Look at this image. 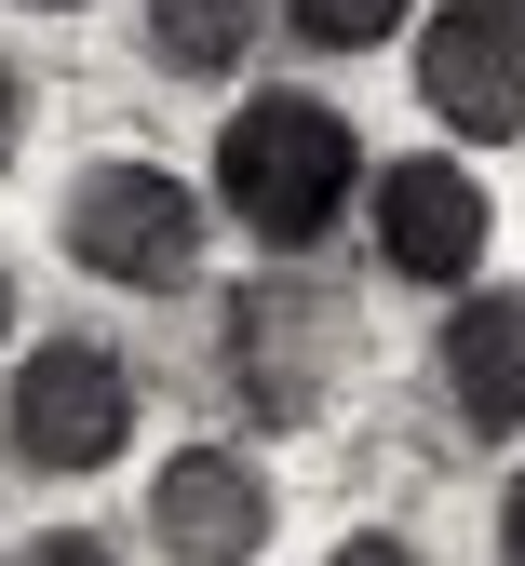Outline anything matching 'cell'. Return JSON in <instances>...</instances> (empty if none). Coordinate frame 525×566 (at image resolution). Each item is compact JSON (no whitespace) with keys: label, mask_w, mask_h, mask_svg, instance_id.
<instances>
[{"label":"cell","mask_w":525,"mask_h":566,"mask_svg":"<svg viewBox=\"0 0 525 566\" xmlns=\"http://www.w3.org/2000/svg\"><path fill=\"white\" fill-rule=\"evenodd\" d=\"M431 378L472 446H525V283H472L431 337Z\"/></svg>","instance_id":"cell-8"},{"label":"cell","mask_w":525,"mask_h":566,"mask_svg":"<svg viewBox=\"0 0 525 566\" xmlns=\"http://www.w3.org/2000/svg\"><path fill=\"white\" fill-rule=\"evenodd\" d=\"M324 566H431V553H418V539H405V526H350V539H337V553H324Z\"/></svg>","instance_id":"cell-12"},{"label":"cell","mask_w":525,"mask_h":566,"mask_svg":"<svg viewBox=\"0 0 525 566\" xmlns=\"http://www.w3.org/2000/svg\"><path fill=\"white\" fill-rule=\"evenodd\" d=\"M283 526L270 472L243 446H176L162 472H148V539H162V566H256Z\"/></svg>","instance_id":"cell-7"},{"label":"cell","mask_w":525,"mask_h":566,"mask_svg":"<svg viewBox=\"0 0 525 566\" xmlns=\"http://www.w3.org/2000/svg\"><path fill=\"white\" fill-rule=\"evenodd\" d=\"M0 337H14V270H0Z\"/></svg>","instance_id":"cell-16"},{"label":"cell","mask_w":525,"mask_h":566,"mask_svg":"<svg viewBox=\"0 0 525 566\" xmlns=\"http://www.w3.org/2000/svg\"><path fill=\"white\" fill-rule=\"evenodd\" d=\"M216 202H230V217H243L270 256L337 243V217L364 202V135H350V108H337V95H311V82L243 95V108H230V135H216Z\"/></svg>","instance_id":"cell-1"},{"label":"cell","mask_w":525,"mask_h":566,"mask_svg":"<svg viewBox=\"0 0 525 566\" xmlns=\"http://www.w3.org/2000/svg\"><path fill=\"white\" fill-rule=\"evenodd\" d=\"M405 14H418V0H283V28L311 41V54H378Z\"/></svg>","instance_id":"cell-10"},{"label":"cell","mask_w":525,"mask_h":566,"mask_svg":"<svg viewBox=\"0 0 525 566\" xmlns=\"http://www.w3.org/2000/svg\"><path fill=\"white\" fill-rule=\"evenodd\" d=\"M14 14H95V0H14Z\"/></svg>","instance_id":"cell-15"},{"label":"cell","mask_w":525,"mask_h":566,"mask_svg":"<svg viewBox=\"0 0 525 566\" xmlns=\"http://www.w3.org/2000/svg\"><path fill=\"white\" fill-rule=\"evenodd\" d=\"M135 14H148V67H162V82H230L283 28V0H135Z\"/></svg>","instance_id":"cell-9"},{"label":"cell","mask_w":525,"mask_h":566,"mask_svg":"<svg viewBox=\"0 0 525 566\" xmlns=\"http://www.w3.org/2000/svg\"><path fill=\"white\" fill-rule=\"evenodd\" d=\"M135 350L108 337H41L14 350V378H0V472H41V485H82L108 459H135Z\"/></svg>","instance_id":"cell-3"},{"label":"cell","mask_w":525,"mask_h":566,"mask_svg":"<svg viewBox=\"0 0 525 566\" xmlns=\"http://www.w3.org/2000/svg\"><path fill=\"white\" fill-rule=\"evenodd\" d=\"M14 566H122V539H108V526H41Z\"/></svg>","instance_id":"cell-11"},{"label":"cell","mask_w":525,"mask_h":566,"mask_svg":"<svg viewBox=\"0 0 525 566\" xmlns=\"http://www.w3.org/2000/svg\"><path fill=\"white\" fill-rule=\"evenodd\" d=\"M498 566H525V472L498 485Z\"/></svg>","instance_id":"cell-14"},{"label":"cell","mask_w":525,"mask_h":566,"mask_svg":"<svg viewBox=\"0 0 525 566\" xmlns=\"http://www.w3.org/2000/svg\"><path fill=\"white\" fill-rule=\"evenodd\" d=\"M350 297L311 270V256H270L256 283L216 297V391H230L256 432H311V418L350 391Z\"/></svg>","instance_id":"cell-2"},{"label":"cell","mask_w":525,"mask_h":566,"mask_svg":"<svg viewBox=\"0 0 525 566\" xmlns=\"http://www.w3.org/2000/svg\"><path fill=\"white\" fill-rule=\"evenodd\" d=\"M418 108L459 149H525V0H431L418 14Z\"/></svg>","instance_id":"cell-6"},{"label":"cell","mask_w":525,"mask_h":566,"mask_svg":"<svg viewBox=\"0 0 525 566\" xmlns=\"http://www.w3.org/2000/svg\"><path fill=\"white\" fill-rule=\"evenodd\" d=\"M364 230H378V270L418 283V297H472L485 283V243H498V202L459 149H405L364 176Z\"/></svg>","instance_id":"cell-5"},{"label":"cell","mask_w":525,"mask_h":566,"mask_svg":"<svg viewBox=\"0 0 525 566\" xmlns=\"http://www.w3.org/2000/svg\"><path fill=\"white\" fill-rule=\"evenodd\" d=\"M54 243H67V270L122 283V297H189L202 283V189L162 163H82L54 202Z\"/></svg>","instance_id":"cell-4"},{"label":"cell","mask_w":525,"mask_h":566,"mask_svg":"<svg viewBox=\"0 0 525 566\" xmlns=\"http://www.w3.org/2000/svg\"><path fill=\"white\" fill-rule=\"evenodd\" d=\"M14 149H28V67L0 54V163H14Z\"/></svg>","instance_id":"cell-13"}]
</instances>
